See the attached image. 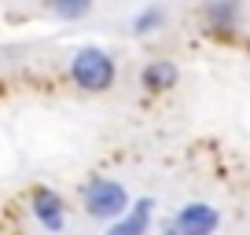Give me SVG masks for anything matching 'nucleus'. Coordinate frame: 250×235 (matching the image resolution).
Here are the masks:
<instances>
[{
    "label": "nucleus",
    "mask_w": 250,
    "mask_h": 235,
    "mask_svg": "<svg viewBox=\"0 0 250 235\" xmlns=\"http://www.w3.org/2000/svg\"><path fill=\"white\" fill-rule=\"evenodd\" d=\"M70 78L74 85H81L85 92H107L114 85V59H110L103 48H78L70 55Z\"/></svg>",
    "instance_id": "1"
},
{
    "label": "nucleus",
    "mask_w": 250,
    "mask_h": 235,
    "mask_svg": "<svg viewBox=\"0 0 250 235\" xmlns=\"http://www.w3.org/2000/svg\"><path fill=\"white\" fill-rule=\"evenodd\" d=\"M81 206H85V213L96 217V220H114V217H122V213L129 210V191L118 180L96 176V180H88L85 191H81Z\"/></svg>",
    "instance_id": "2"
},
{
    "label": "nucleus",
    "mask_w": 250,
    "mask_h": 235,
    "mask_svg": "<svg viewBox=\"0 0 250 235\" xmlns=\"http://www.w3.org/2000/svg\"><path fill=\"white\" fill-rule=\"evenodd\" d=\"M173 224H177L180 235H213L217 224H221V213L210 202H188V206L177 210Z\"/></svg>",
    "instance_id": "3"
},
{
    "label": "nucleus",
    "mask_w": 250,
    "mask_h": 235,
    "mask_svg": "<svg viewBox=\"0 0 250 235\" xmlns=\"http://www.w3.org/2000/svg\"><path fill=\"white\" fill-rule=\"evenodd\" d=\"M33 217H37L48 232H62V224H66V206H62V198L55 195V191L41 188L37 195H33Z\"/></svg>",
    "instance_id": "4"
},
{
    "label": "nucleus",
    "mask_w": 250,
    "mask_h": 235,
    "mask_svg": "<svg viewBox=\"0 0 250 235\" xmlns=\"http://www.w3.org/2000/svg\"><path fill=\"white\" fill-rule=\"evenodd\" d=\"M151 198H140V202H133V213L125 210L122 213V220H118L114 228H110L107 235H144L147 232V224H151Z\"/></svg>",
    "instance_id": "5"
},
{
    "label": "nucleus",
    "mask_w": 250,
    "mask_h": 235,
    "mask_svg": "<svg viewBox=\"0 0 250 235\" xmlns=\"http://www.w3.org/2000/svg\"><path fill=\"white\" fill-rule=\"evenodd\" d=\"M180 78V70L169 63V59H155V63H147V70H144V88L147 92H162V88H173Z\"/></svg>",
    "instance_id": "6"
},
{
    "label": "nucleus",
    "mask_w": 250,
    "mask_h": 235,
    "mask_svg": "<svg viewBox=\"0 0 250 235\" xmlns=\"http://www.w3.org/2000/svg\"><path fill=\"white\" fill-rule=\"evenodd\" d=\"M96 0H44V8L52 11L55 19H62V22H78V19H85L88 11H92Z\"/></svg>",
    "instance_id": "7"
},
{
    "label": "nucleus",
    "mask_w": 250,
    "mask_h": 235,
    "mask_svg": "<svg viewBox=\"0 0 250 235\" xmlns=\"http://www.w3.org/2000/svg\"><path fill=\"white\" fill-rule=\"evenodd\" d=\"M162 22H166V11L158 4H151L133 19V33H155V30H162Z\"/></svg>",
    "instance_id": "8"
},
{
    "label": "nucleus",
    "mask_w": 250,
    "mask_h": 235,
    "mask_svg": "<svg viewBox=\"0 0 250 235\" xmlns=\"http://www.w3.org/2000/svg\"><path fill=\"white\" fill-rule=\"evenodd\" d=\"M162 235H180V232H177V224H173V220H169V224L162 228Z\"/></svg>",
    "instance_id": "9"
},
{
    "label": "nucleus",
    "mask_w": 250,
    "mask_h": 235,
    "mask_svg": "<svg viewBox=\"0 0 250 235\" xmlns=\"http://www.w3.org/2000/svg\"><path fill=\"white\" fill-rule=\"evenodd\" d=\"M217 4H235V0H217Z\"/></svg>",
    "instance_id": "10"
}]
</instances>
